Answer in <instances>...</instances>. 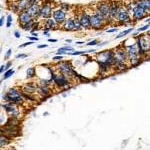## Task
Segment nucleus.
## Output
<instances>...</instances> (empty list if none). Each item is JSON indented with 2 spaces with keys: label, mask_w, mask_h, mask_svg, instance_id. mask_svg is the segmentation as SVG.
Wrapping results in <instances>:
<instances>
[{
  "label": "nucleus",
  "mask_w": 150,
  "mask_h": 150,
  "mask_svg": "<svg viewBox=\"0 0 150 150\" xmlns=\"http://www.w3.org/2000/svg\"><path fill=\"white\" fill-rule=\"evenodd\" d=\"M90 24L91 29L99 31L106 27L108 21L101 12H99L95 7H93V8H90Z\"/></svg>",
  "instance_id": "1"
},
{
  "label": "nucleus",
  "mask_w": 150,
  "mask_h": 150,
  "mask_svg": "<svg viewBox=\"0 0 150 150\" xmlns=\"http://www.w3.org/2000/svg\"><path fill=\"white\" fill-rule=\"evenodd\" d=\"M2 100L5 102H10L15 104L16 106L21 105L24 102L23 98V91L18 89L17 87H11L7 92L3 93L1 96Z\"/></svg>",
  "instance_id": "2"
},
{
  "label": "nucleus",
  "mask_w": 150,
  "mask_h": 150,
  "mask_svg": "<svg viewBox=\"0 0 150 150\" xmlns=\"http://www.w3.org/2000/svg\"><path fill=\"white\" fill-rule=\"evenodd\" d=\"M135 41L138 46L139 55L143 58L144 60L147 59V57L150 55V46H149V37L145 33H140V34L135 38Z\"/></svg>",
  "instance_id": "3"
},
{
  "label": "nucleus",
  "mask_w": 150,
  "mask_h": 150,
  "mask_svg": "<svg viewBox=\"0 0 150 150\" xmlns=\"http://www.w3.org/2000/svg\"><path fill=\"white\" fill-rule=\"evenodd\" d=\"M115 22H117V24L119 26L121 25H127V24L133 23V19L131 17V14H130L129 10L127 9L126 4L121 2V5H120V8L118 10V13L116 15V19Z\"/></svg>",
  "instance_id": "4"
},
{
  "label": "nucleus",
  "mask_w": 150,
  "mask_h": 150,
  "mask_svg": "<svg viewBox=\"0 0 150 150\" xmlns=\"http://www.w3.org/2000/svg\"><path fill=\"white\" fill-rule=\"evenodd\" d=\"M50 79L53 81V84H55L58 88H63L64 90H68L71 88V84H72V78L71 77H67L65 75L61 73H56L52 74L50 76Z\"/></svg>",
  "instance_id": "5"
},
{
  "label": "nucleus",
  "mask_w": 150,
  "mask_h": 150,
  "mask_svg": "<svg viewBox=\"0 0 150 150\" xmlns=\"http://www.w3.org/2000/svg\"><path fill=\"white\" fill-rule=\"evenodd\" d=\"M130 14L134 22H138L143 19L147 18V16H150V13L144 7H142L140 4H137L134 2V0H132V6L130 9Z\"/></svg>",
  "instance_id": "6"
},
{
  "label": "nucleus",
  "mask_w": 150,
  "mask_h": 150,
  "mask_svg": "<svg viewBox=\"0 0 150 150\" xmlns=\"http://www.w3.org/2000/svg\"><path fill=\"white\" fill-rule=\"evenodd\" d=\"M95 60L105 62V63L113 66L114 60H115L114 49H105V50H102V51L98 52L95 56Z\"/></svg>",
  "instance_id": "7"
},
{
  "label": "nucleus",
  "mask_w": 150,
  "mask_h": 150,
  "mask_svg": "<svg viewBox=\"0 0 150 150\" xmlns=\"http://www.w3.org/2000/svg\"><path fill=\"white\" fill-rule=\"evenodd\" d=\"M56 70L57 72L59 73L65 75L67 77H71L73 78V73L75 71V68L74 66L72 65V62L71 61H68V60H65V61H59V63L56 65Z\"/></svg>",
  "instance_id": "8"
},
{
  "label": "nucleus",
  "mask_w": 150,
  "mask_h": 150,
  "mask_svg": "<svg viewBox=\"0 0 150 150\" xmlns=\"http://www.w3.org/2000/svg\"><path fill=\"white\" fill-rule=\"evenodd\" d=\"M54 9L55 7L53 6V4L42 2L40 8V20H46V19L51 18Z\"/></svg>",
  "instance_id": "9"
},
{
  "label": "nucleus",
  "mask_w": 150,
  "mask_h": 150,
  "mask_svg": "<svg viewBox=\"0 0 150 150\" xmlns=\"http://www.w3.org/2000/svg\"><path fill=\"white\" fill-rule=\"evenodd\" d=\"M79 18H80L81 24L83 26L84 30H90L91 24H90V11L88 8H83L78 13Z\"/></svg>",
  "instance_id": "10"
},
{
  "label": "nucleus",
  "mask_w": 150,
  "mask_h": 150,
  "mask_svg": "<svg viewBox=\"0 0 150 150\" xmlns=\"http://www.w3.org/2000/svg\"><path fill=\"white\" fill-rule=\"evenodd\" d=\"M52 17L60 26H61L62 24L67 20V18H68V13L65 12L64 10H62L60 7H55L54 11H53V14H52Z\"/></svg>",
  "instance_id": "11"
},
{
  "label": "nucleus",
  "mask_w": 150,
  "mask_h": 150,
  "mask_svg": "<svg viewBox=\"0 0 150 150\" xmlns=\"http://www.w3.org/2000/svg\"><path fill=\"white\" fill-rule=\"evenodd\" d=\"M95 7L96 9L101 12L104 16L106 17L108 21V24H109V18H110V2L109 1H100V2H97L95 4Z\"/></svg>",
  "instance_id": "12"
},
{
  "label": "nucleus",
  "mask_w": 150,
  "mask_h": 150,
  "mask_svg": "<svg viewBox=\"0 0 150 150\" xmlns=\"http://www.w3.org/2000/svg\"><path fill=\"white\" fill-rule=\"evenodd\" d=\"M110 18H109V24H112L115 22L116 15L118 13V10L121 5V2L119 0H110Z\"/></svg>",
  "instance_id": "13"
},
{
  "label": "nucleus",
  "mask_w": 150,
  "mask_h": 150,
  "mask_svg": "<svg viewBox=\"0 0 150 150\" xmlns=\"http://www.w3.org/2000/svg\"><path fill=\"white\" fill-rule=\"evenodd\" d=\"M114 54H115L116 60H119V61H123V62H128V54H127L126 50L124 49V47H123L121 44L118 45L117 47H115Z\"/></svg>",
  "instance_id": "14"
},
{
  "label": "nucleus",
  "mask_w": 150,
  "mask_h": 150,
  "mask_svg": "<svg viewBox=\"0 0 150 150\" xmlns=\"http://www.w3.org/2000/svg\"><path fill=\"white\" fill-rule=\"evenodd\" d=\"M40 8H41V4H30L26 11L32 16L33 19L39 20L40 19Z\"/></svg>",
  "instance_id": "15"
},
{
  "label": "nucleus",
  "mask_w": 150,
  "mask_h": 150,
  "mask_svg": "<svg viewBox=\"0 0 150 150\" xmlns=\"http://www.w3.org/2000/svg\"><path fill=\"white\" fill-rule=\"evenodd\" d=\"M38 87H39V84H37L36 82H27V83L23 84L22 87H21V90L24 93L34 94L35 92H37Z\"/></svg>",
  "instance_id": "16"
},
{
  "label": "nucleus",
  "mask_w": 150,
  "mask_h": 150,
  "mask_svg": "<svg viewBox=\"0 0 150 150\" xmlns=\"http://www.w3.org/2000/svg\"><path fill=\"white\" fill-rule=\"evenodd\" d=\"M130 68V65L128 62H123L119 61V60H114V64H113V70L114 72H124L127 71Z\"/></svg>",
  "instance_id": "17"
},
{
  "label": "nucleus",
  "mask_w": 150,
  "mask_h": 150,
  "mask_svg": "<svg viewBox=\"0 0 150 150\" xmlns=\"http://www.w3.org/2000/svg\"><path fill=\"white\" fill-rule=\"evenodd\" d=\"M37 93L39 94V96L42 98V100H46L48 97H50L52 93V90L50 88V86H43L39 85L37 89Z\"/></svg>",
  "instance_id": "18"
},
{
  "label": "nucleus",
  "mask_w": 150,
  "mask_h": 150,
  "mask_svg": "<svg viewBox=\"0 0 150 150\" xmlns=\"http://www.w3.org/2000/svg\"><path fill=\"white\" fill-rule=\"evenodd\" d=\"M61 29L64 31H74L75 32V20L74 16H70L61 25Z\"/></svg>",
  "instance_id": "19"
},
{
  "label": "nucleus",
  "mask_w": 150,
  "mask_h": 150,
  "mask_svg": "<svg viewBox=\"0 0 150 150\" xmlns=\"http://www.w3.org/2000/svg\"><path fill=\"white\" fill-rule=\"evenodd\" d=\"M32 16L28 13L27 11H23V12H19L18 13V23L19 25H22L29 22V21L32 20Z\"/></svg>",
  "instance_id": "20"
},
{
  "label": "nucleus",
  "mask_w": 150,
  "mask_h": 150,
  "mask_svg": "<svg viewBox=\"0 0 150 150\" xmlns=\"http://www.w3.org/2000/svg\"><path fill=\"white\" fill-rule=\"evenodd\" d=\"M43 21H44V28L48 29V30H57L60 27V25L53 19V17Z\"/></svg>",
  "instance_id": "21"
},
{
  "label": "nucleus",
  "mask_w": 150,
  "mask_h": 150,
  "mask_svg": "<svg viewBox=\"0 0 150 150\" xmlns=\"http://www.w3.org/2000/svg\"><path fill=\"white\" fill-rule=\"evenodd\" d=\"M1 107H2V109H4V111H5L6 113L10 114L11 112H13L14 109H15L17 106H16L15 104L10 103V102H4L1 104Z\"/></svg>",
  "instance_id": "22"
},
{
  "label": "nucleus",
  "mask_w": 150,
  "mask_h": 150,
  "mask_svg": "<svg viewBox=\"0 0 150 150\" xmlns=\"http://www.w3.org/2000/svg\"><path fill=\"white\" fill-rule=\"evenodd\" d=\"M11 140H12V138L10 136L4 134V133H1V136H0V147L3 148V147L7 146V145L11 142Z\"/></svg>",
  "instance_id": "23"
},
{
  "label": "nucleus",
  "mask_w": 150,
  "mask_h": 150,
  "mask_svg": "<svg viewBox=\"0 0 150 150\" xmlns=\"http://www.w3.org/2000/svg\"><path fill=\"white\" fill-rule=\"evenodd\" d=\"M74 20H75V32H81L83 29V26L81 24V21H80V18H79V15L78 13L77 14H74Z\"/></svg>",
  "instance_id": "24"
},
{
  "label": "nucleus",
  "mask_w": 150,
  "mask_h": 150,
  "mask_svg": "<svg viewBox=\"0 0 150 150\" xmlns=\"http://www.w3.org/2000/svg\"><path fill=\"white\" fill-rule=\"evenodd\" d=\"M30 0H21V1L18 2V8H19V12H23L26 11L28 9L29 5H30Z\"/></svg>",
  "instance_id": "25"
},
{
  "label": "nucleus",
  "mask_w": 150,
  "mask_h": 150,
  "mask_svg": "<svg viewBox=\"0 0 150 150\" xmlns=\"http://www.w3.org/2000/svg\"><path fill=\"white\" fill-rule=\"evenodd\" d=\"M36 21H37V20H35V19H32V20L29 21V22L25 23V24H22V25H19V26H20L21 29H23V30H25V31H31L33 29V27H34Z\"/></svg>",
  "instance_id": "26"
},
{
  "label": "nucleus",
  "mask_w": 150,
  "mask_h": 150,
  "mask_svg": "<svg viewBox=\"0 0 150 150\" xmlns=\"http://www.w3.org/2000/svg\"><path fill=\"white\" fill-rule=\"evenodd\" d=\"M36 76V68L35 67H30L26 70V79H33Z\"/></svg>",
  "instance_id": "27"
},
{
  "label": "nucleus",
  "mask_w": 150,
  "mask_h": 150,
  "mask_svg": "<svg viewBox=\"0 0 150 150\" xmlns=\"http://www.w3.org/2000/svg\"><path fill=\"white\" fill-rule=\"evenodd\" d=\"M134 31V28L133 27H130V28H127V29H125V30H123L122 32H120V33H118L117 35H116V37H115V40L116 39H120V38H122V37H125V36H127L129 33H131Z\"/></svg>",
  "instance_id": "28"
},
{
  "label": "nucleus",
  "mask_w": 150,
  "mask_h": 150,
  "mask_svg": "<svg viewBox=\"0 0 150 150\" xmlns=\"http://www.w3.org/2000/svg\"><path fill=\"white\" fill-rule=\"evenodd\" d=\"M59 7L62 9V10H64L65 12H67V13H69V12L72 10V6L70 5L69 3H65V2H60V3H59Z\"/></svg>",
  "instance_id": "29"
},
{
  "label": "nucleus",
  "mask_w": 150,
  "mask_h": 150,
  "mask_svg": "<svg viewBox=\"0 0 150 150\" xmlns=\"http://www.w3.org/2000/svg\"><path fill=\"white\" fill-rule=\"evenodd\" d=\"M9 9L14 12V13H19V8H18V2L15 1H10L9 3Z\"/></svg>",
  "instance_id": "30"
},
{
  "label": "nucleus",
  "mask_w": 150,
  "mask_h": 150,
  "mask_svg": "<svg viewBox=\"0 0 150 150\" xmlns=\"http://www.w3.org/2000/svg\"><path fill=\"white\" fill-rule=\"evenodd\" d=\"M14 73H15V71H14V69H8V70H6L5 72H4V74H3V77H2V80H6V79H8V78H10V77L13 75ZM1 80V81H2Z\"/></svg>",
  "instance_id": "31"
},
{
  "label": "nucleus",
  "mask_w": 150,
  "mask_h": 150,
  "mask_svg": "<svg viewBox=\"0 0 150 150\" xmlns=\"http://www.w3.org/2000/svg\"><path fill=\"white\" fill-rule=\"evenodd\" d=\"M23 98H24V100L28 101V102H35L36 101V97L33 96L32 94H28V93L23 92Z\"/></svg>",
  "instance_id": "32"
},
{
  "label": "nucleus",
  "mask_w": 150,
  "mask_h": 150,
  "mask_svg": "<svg viewBox=\"0 0 150 150\" xmlns=\"http://www.w3.org/2000/svg\"><path fill=\"white\" fill-rule=\"evenodd\" d=\"M39 85H43V86H50L53 83V81L51 79H39Z\"/></svg>",
  "instance_id": "33"
},
{
  "label": "nucleus",
  "mask_w": 150,
  "mask_h": 150,
  "mask_svg": "<svg viewBox=\"0 0 150 150\" xmlns=\"http://www.w3.org/2000/svg\"><path fill=\"white\" fill-rule=\"evenodd\" d=\"M10 116H11V117H13V118H20L21 112H20V110H19V108L16 107L15 109H14L13 112L10 113Z\"/></svg>",
  "instance_id": "34"
},
{
  "label": "nucleus",
  "mask_w": 150,
  "mask_h": 150,
  "mask_svg": "<svg viewBox=\"0 0 150 150\" xmlns=\"http://www.w3.org/2000/svg\"><path fill=\"white\" fill-rule=\"evenodd\" d=\"M67 54H68L69 56H79V55L86 54V51H73V52H68Z\"/></svg>",
  "instance_id": "35"
},
{
  "label": "nucleus",
  "mask_w": 150,
  "mask_h": 150,
  "mask_svg": "<svg viewBox=\"0 0 150 150\" xmlns=\"http://www.w3.org/2000/svg\"><path fill=\"white\" fill-rule=\"evenodd\" d=\"M12 21H13V17H12V15H7L6 16V27L7 28L11 27Z\"/></svg>",
  "instance_id": "36"
},
{
  "label": "nucleus",
  "mask_w": 150,
  "mask_h": 150,
  "mask_svg": "<svg viewBox=\"0 0 150 150\" xmlns=\"http://www.w3.org/2000/svg\"><path fill=\"white\" fill-rule=\"evenodd\" d=\"M150 28V24H146V25H144V26H142V27H140L138 28V31L140 33H142V32H145V31H147L148 29Z\"/></svg>",
  "instance_id": "37"
},
{
  "label": "nucleus",
  "mask_w": 150,
  "mask_h": 150,
  "mask_svg": "<svg viewBox=\"0 0 150 150\" xmlns=\"http://www.w3.org/2000/svg\"><path fill=\"white\" fill-rule=\"evenodd\" d=\"M98 44H99V41L97 39H93V40L89 41V42L87 43L88 46H94V45H98Z\"/></svg>",
  "instance_id": "38"
},
{
  "label": "nucleus",
  "mask_w": 150,
  "mask_h": 150,
  "mask_svg": "<svg viewBox=\"0 0 150 150\" xmlns=\"http://www.w3.org/2000/svg\"><path fill=\"white\" fill-rule=\"evenodd\" d=\"M28 56V54H25V53H19L15 56L16 59H24V58H26Z\"/></svg>",
  "instance_id": "39"
},
{
  "label": "nucleus",
  "mask_w": 150,
  "mask_h": 150,
  "mask_svg": "<svg viewBox=\"0 0 150 150\" xmlns=\"http://www.w3.org/2000/svg\"><path fill=\"white\" fill-rule=\"evenodd\" d=\"M33 43H34L33 41H28V42H25V43H23V44L19 45L18 48H24V47H26V46H29V45L33 44Z\"/></svg>",
  "instance_id": "40"
},
{
  "label": "nucleus",
  "mask_w": 150,
  "mask_h": 150,
  "mask_svg": "<svg viewBox=\"0 0 150 150\" xmlns=\"http://www.w3.org/2000/svg\"><path fill=\"white\" fill-rule=\"evenodd\" d=\"M63 56H62V55H56V56H53V58L52 59L54 60V61H61V60H63Z\"/></svg>",
  "instance_id": "41"
},
{
  "label": "nucleus",
  "mask_w": 150,
  "mask_h": 150,
  "mask_svg": "<svg viewBox=\"0 0 150 150\" xmlns=\"http://www.w3.org/2000/svg\"><path fill=\"white\" fill-rule=\"evenodd\" d=\"M28 40H30V41H33V42H36V41H38L39 40V38L37 37V36H28Z\"/></svg>",
  "instance_id": "42"
},
{
  "label": "nucleus",
  "mask_w": 150,
  "mask_h": 150,
  "mask_svg": "<svg viewBox=\"0 0 150 150\" xmlns=\"http://www.w3.org/2000/svg\"><path fill=\"white\" fill-rule=\"evenodd\" d=\"M11 54H12V49H8V50H7L6 53H5V60L9 59V57L11 56Z\"/></svg>",
  "instance_id": "43"
},
{
  "label": "nucleus",
  "mask_w": 150,
  "mask_h": 150,
  "mask_svg": "<svg viewBox=\"0 0 150 150\" xmlns=\"http://www.w3.org/2000/svg\"><path fill=\"white\" fill-rule=\"evenodd\" d=\"M117 31H118L117 27H113V28L107 29V30H106V32H107V33H114V32H117Z\"/></svg>",
  "instance_id": "44"
},
{
  "label": "nucleus",
  "mask_w": 150,
  "mask_h": 150,
  "mask_svg": "<svg viewBox=\"0 0 150 150\" xmlns=\"http://www.w3.org/2000/svg\"><path fill=\"white\" fill-rule=\"evenodd\" d=\"M5 71H6V66H5V64H2L1 66H0V73L3 74Z\"/></svg>",
  "instance_id": "45"
},
{
  "label": "nucleus",
  "mask_w": 150,
  "mask_h": 150,
  "mask_svg": "<svg viewBox=\"0 0 150 150\" xmlns=\"http://www.w3.org/2000/svg\"><path fill=\"white\" fill-rule=\"evenodd\" d=\"M43 2V0H30L31 4H41Z\"/></svg>",
  "instance_id": "46"
},
{
  "label": "nucleus",
  "mask_w": 150,
  "mask_h": 150,
  "mask_svg": "<svg viewBox=\"0 0 150 150\" xmlns=\"http://www.w3.org/2000/svg\"><path fill=\"white\" fill-rule=\"evenodd\" d=\"M14 36H15V38H20L21 37V33L19 30H15L14 31Z\"/></svg>",
  "instance_id": "47"
},
{
  "label": "nucleus",
  "mask_w": 150,
  "mask_h": 150,
  "mask_svg": "<svg viewBox=\"0 0 150 150\" xmlns=\"http://www.w3.org/2000/svg\"><path fill=\"white\" fill-rule=\"evenodd\" d=\"M50 30H48V29H45V28H43V35L44 36H49L50 35V32H49Z\"/></svg>",
  "instance_id": "48"
},
{
  "label": "nucleus",
  "mask_w": 150,
  "mask_h": 150,
  "mask_svg": "<svg viewBox=\"0 0 150 150\" xmlns=\"http://www.w3.org/2000/svg\"><path fill=\"white\" fill-rule=\"evenodd\" d=\"M5 66H6V70L10 69V68H11V66H12V61H8V62H7V63L5 64Z\"/></svg>",
  "instance_id": "49"
},
{
  "label": "nucleus",
  "mask_w": 150,
  "mask_h": 150,
  "mask_svg": "<svg viewBox=\"0 0 150 150\" xmlns=\"http://www.w3.org/2000/svg\"><path fill=\"white\" fill-rule=\"evenodd\" d=\"M4 20H5L4 16H1V17H0V26H1V27H3V25H4Z\"/></svg>",
  "instance_id": "50"
},
{
  "label": "nucleus",
  "mask_w": 150,
  "mask_h": 150,
  "mask_svg": "<svg viewBox=\"0 0 150 150\" xmlns=\"http://www.w3.org/2000/svg\"><path fill=\"white\" fill-rule=\"evenodd\" d=\"M47 47H48L47 44H40V45H38V46H37L38 49H42V48H47Z\"/></svg>",
  "instance_id": "51"
},
{
  "label": "nucleus",
  "mask_w": 150,
  "mask_h": 150,
  "mask_svg": "<svg viewBox=\"0 0 150 150\" xmlns=\"http://www.w3.org/2000/svg\"><path fill=\"white\" fill-rule=\"evenodd\" d=\"M57 39H55V38H49L48 39V42H50V43H56L57 42Z\"/></svg>",
  "instance_id": "52"
},
{
  "label": "nucleus",
  "mask_w": 150,
  "mask_h": 150,
  "mask_svg": "<svg viewBox=\"0 0 150 150\" xmlns=\"http://www.w3.org/2000/svg\"><path fill=\"white\" fill-rule=\"evenodd\" d=\"M139 34H140V32H139V31H138V30H137V31H135V32H134V33H133V34H132V37L136 38V37H137V36H138Z\"/></svg>",
  "instance_id": "53"
},
{
  "label": "nucleus",
  "mask_w": 150,
  "mask_h": 150,
  "mask_svg": "<svg viewBox=\"0 0 150 150\" xmlns=\"http://www.w3.org/2000/svg\"><path fill=\"white\" fill-rule=\"evenodd\" d=\"M107 43H108V41H105V42H102V43H99L98 46L99 47H103V46H105V45L107 44Z\"/></svg>",
  "instance_id": "54"
},
{
  "label": "nucleus",
  "mask_w": 150,
  "mask_h": 150,
  "mask_svg": "<svg viewBox=\"0 0 150 150\" xmlns=\"http://www.w3.org/2000/svg\"><path fill=\"white\" fill-rule=\"evenodd\" d=\"M43 2H45V3H51V4H53L54 0H43Z\"/></svg>",
  "instance_id": "55"
},
{
  "label": "nucleus",
  "mask_w": 150,
  "mask_h": 150,
  "mask_svg": "<svg viewBox=\"0 0 150 150\" xmlns=\"http://www.w3.org/2000/svg\"><path fill=\"white\" fill-rule=\"evenodd\" d=\"M144 33H145V34H146V35L148 36V37L150 38V28H149V29H148V30H147V31H145Z\"/></svg>",
  "instance_id": "56"
},
{
  "label": "nucleus",
  "mask_w": 150,
  "mask_h": 150,
  "mask_svg": "<svg viewBox=\"0 0 150 150\" xmlns=\"http://www.w3.org/2000/svg\"><path fill=\"white\" fill-rule=\"evenodd\" d=\"M95 51H96L95 49H89V50H87L86 53H87V52H89V53H92V52H95Z\"/></svg>",
  "instance_id": "57"
},
{
  "label": "nucleus",
  "mask_w": 150,
  "mask_h": 150,
  "mask_svg": "<svg viewBox=\"0 0 150 150\" xmlns=\"http://www.w3.org/2000/svg\"><path fill=\"white\" fill-rule=\"evenodd\" d=\"M84 43H85V42H84V41H77V42H76V44L81 45V44H84Z\"/></svg>",
  "instance_id": "58"
},
{
  "label": "nucleus",
  "mask_w": 150,
  "mask_h": 150,
  "mask_svg": "<svg viewBox=\"0 0 150 150\" xmlns=\"http://www.w3.org/2000/svg\"><path fill=\"white\" fill-rule=\"evenodd\" d=\"M65 42L68 43V44H70V43L72 42V40H71V39H66V40H65Z\"/></svg>",
  "instance_id": "59"
},
{
  "label": "nucleus",
  "mask_w": 150,
  "mask_h": 150,
  "mask_svg": "<svg viewBox=\"0 0 150 150\" xmlns=\"http://www.w3.org/2000/svg\"><path fill=\"white\" fill-rule=\"evenodd\" d=\"M31 35H32V36H37V37H38L37 32H31Z\"/></svg>",
  "instance_id": "60"
},
{
  "label": "nucleus",
  "mask_w": 150,
  "mask_h": 150,
  "mask_svg": "<svg viewBox=\"0 0 150 150\" xmlns=\"http://www.w3.org/2000/svg\"><path fill=\"white\" fill-rule=\"evenodd\" d=\"M11 1H15V2H19V1H21V0H11Z\"/></svg>",
  "instance_id": "61"
},
{
  "label": "nucleus",
  "mask_w": 150,
  "mask_h": 150,
  "mask_svg": "<svg viewBox=\"0 0 150 150\" xmlns=\"http://www.w3.org/2000/svg\"><path fill=\"white\" fill-rule=\"evenodd\" d=\"M149 46H150V38H149Z\"/></svg>",
  "instance_id": "62"
},
{
  "label": "nucleus",
  "mask_w": 150,
  "mask_h": 150,
  "mask_svg": "<svg viewBox=\"0 0 150 150\" xmlns=\"http://www.w3.org/2000/svg\"><path fill=\"white\" fill-rule=\"evenodd\" d=\"M148 23H149V24H150V21H149V22H148Z\"/></svg>",
  "instance_id": "63"
}]
</instances>
